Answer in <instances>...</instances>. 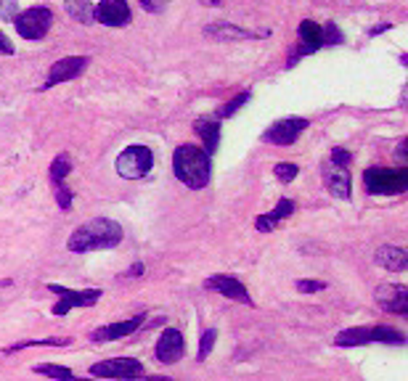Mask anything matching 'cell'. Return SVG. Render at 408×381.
<instances>
[{
	"label": "cell",
	"instance_id": "cell-1",
	"mask_svg": "<svg viewBox=\"0 0 408 381\" xmlns=\"http://www.w3.org/2000/svg\"><path fill=\"white\" fill-rule=\"evenodd\" d=\"M122 241V225L111 218H93L74 228L67 241V249L74 254L98 252V249H114Z\"/></svg>",
	"mask_w": 408,
	"mask_h": 381
},
{
	"label": "cell",
	"instance_id": "cell-2",
	"mask_svg": "<svg viewBox=\"0 0 408 381\" xmlns=\"http://www.w3.org/2000/svg\"><path fill=\"white\" fill-rule=\"evenodd\" d=\"M209 170H212V164H209V157H207V151L202 146L183 143L181 148H175V154H172V172H175V178L183 185L194 188V191L204 188L209 183Z\"/></svg>",
	"mask_w": 408,
	"mask_h": 381
},
{
	"label": "cell",
	"instance_id": "cell-3",
	"mask_svg": "<svg viewBox=\"0 0 408 381\" xmlns=\"http://www.w3.org/2000/svg\"><path fill=\"white\" fill-rule=\"evenodd\" d=\"M363 185L371 196H395L408 188V170H387V167H371L363 172Z\"/></svg>",
	"mask_w": 408,
	"mask_h": 381
},
{
	"label": "cell",
	"instance_id": "cell-4",
	"mask_svg": "<svg viewBox=\"0 0 408 381\" xmlns=\"http://www.w3.org/2000/svg\"><path fill=\"white\" fill-rule=\"evenodd\" d=\"M151 164H154L151 148H146V146H130V148H125V151L117 157V164H114V167H117L120 178H125V181H141V178L148 175Z\"/></svg>",
	"mask_w": 408,
	"mask_h": 381
},
{
	"label": "cell",
	"instance_id": "cell-5",
	"mask_svg": "<svg viewBox=\"0 0 408 381\" xmlns=\"http://www.w3.org/2000/svg\"><path fill=\"white\" fill-rule=\"evenodd\" d=\"M14 24H16L19 37H24V40H40V37H45V32L51 30L54 14L45 5H35V8H27V11L16 14Z\"/></svg>",
	"mask_w": 408,
	"mask_h": 381
},
{
	"label": "cell",
	"instance_id": "cell-6",
	"mask_svg": "<svg viewBox=\"0 0 408 381\" xmlns=\"http://www.w3.org/2000/svg\"><path fill=\"white\" fill-rule=\"evenodd\" d=\"M93 376H101V379H138L144 373V365L141 360H133V358H111L104 363H95L91 368Z\"/></svg>",
	"mask_w": 408,
	"mask_h": 381
},
{
	"label": "cell",
	"instance_id": "cell-7",
	"mask_svg": "<svg viewBox=\"0 0 408 381\" xmlns=\"http://www.w3.org/2000/svg\"><path fill=\"white\" fill-rule=\"evenodd\" d=\"M48 289L61 297V299L56 302V308H54L56 315H67L72 308H91V305L98 302V297H101V289L74 291V289H67V286H58V284H51Z\"/></svg>",
	"mask_w": 408,
	"mask_h": 381
},
{
	"label": "cell",
	"instance_id": "cell-8",
	"mask_svg": "<svg viewBox=\"0 0 408 381\" xmlns=\"http://www.w3.org/2000/svg\"><path fill=\"white\" fill-rule=\"evenodd\" d=\"M305 127H308V119H302V117H286V119L273 122V125L268 127L265 135H262V141L273 146H292L302 135Z\"/></svg>",
	"mask_w": 408,
	"mask_h": 381
},
{
	"label": "cell",
	"instance_id": "cell-9",
	"mask_svg": "<svg viewBox=\"0 0 408 381\" xmlns=\"http://www.w3.org/2000/svg\"><path fill=\"white\" fill-rule=\"evenodd\" d=\"M376 297V305L387 312L395 315H408V289L406 286H398V284H382L374 291Z\"/></svg>",
	"mask_w": 408,
	"mask_h": 381
},
{
	"label": "cell",
	"instance_id": "cell-10",
	"mask_svg": "<svg viewBox=\"0 0 408 381\" xmlns=\"http://www.w3.org/2000/svg\"><path fill=\"white\" fill-rule=\"evenodd\" d=\"M204 289L218 291V294L234 299V302H241V305H252V297H249L247 286L241 284L239 278H234V275H209L204 281Z\"/></svg>",
	"mask_w": 408,
	"mask_h": 381
},
{
	"label": "cell",
	"instance_id": "cell-11",
	"mask_svg": "<svg viewBox=\"0 0 408 381\" xmlns=\"http://www.w3.org/2000/svg\"><path fill=\"white\" fill-rule=\"evenodd\" d=\"M297 35H299V45H297V51L292 54V58H289L286 67H295V61L299 58V56H310V54H315L318 48H324L321 24H315V21H310V19H305V21L297 27Z\"/></svg>",
	"mask_w": 408,
	"mask_h": 381
},
{
	"label": "cell",
	"instance_id": "cell-12",
	"mask_svg": "<svg viewBox=\"0 0 408 381\" xmlns=\"http://www.w3.org/2000/svg\"><path fill=\"white\" fill-rule=\"evenodd\" d=\"M93 19L104 27H125L130 19L128 0H101L93 8Z\"/></svg>",
	"mask_w": 408,
	"mask_h": 381
},
{
	"label": "cell",
	"instance_id": "cell-13",
	"mask_svg": "<svg viewBox=\"0 0 408 381\" xmlns=\"http://www.w3.org/2000/svg\"><path fill=\"white\" fill-rule=\"evenodd\" d=\"M88 64H91V61H88L85 56H69V58L56 61L54 67H51V72H48V80H45L43 88H54L58 82H69V80H74V77H80V74L85 72Z\"/></svg>",
	"mask_w": 408,
	"mask_h": 381
},
{
	"label": "cell",
	"instance_id": "cell-14",
	"mask_svg": "<svg viewBox=\"0 0 408 381\" xmlns=\"http://www.w3.org/2000/svg\"><path fill=\"white\" fill-rule=\"evenodd\" d=\"M183 352H185L183 334L175 331V328H167L165 334L159 336V342H157V360H162V363H178L183 358Z\"/></svg>",
	"mask_w": 408,
	"mask_h": 381
},
{
	"label": "cell",
	"instance_id": "cell-15",
	"mask_svg": "<svg viewBox=\"0 0 408 381\" xmlns=\"http://www.w3.org/2000/svg\"><path fill=\"white\" fill-rule=\"evenodd\" d=\"M144 318L146 315H135V318H128L122 323H109V326H101L95 328L91 334L93 342H114V339H125L130 334H135L138 328L144 326Z\"/></svg>",
	"mask_w": 408,
	"mask_h": 381
},
{
	"label": "cell",
	"instance_id": "cell-16",
	"mask_svg": "<svg viewBox=\"0 0 408 381\" xmlns=\"http://www.w3.org/2000/svg\"><path fill=\"white\" fill-rule=\"evenodd\" d=\"M324 185L337 199H350V172H348V167H339V164L332 162L324 164Z\"/></svg>",
	"mask_w": 408,
	"mask_h": 381
},
{
	"label": "cell",
	"instance_id": "cell-17",
	"mask_svg": "<svg viewBox=\"0 0 408 381\" xmlns=\"http://www.w3.org/2000/svg\"><path fill=\"white\" fill-rule=\"evenodd\" d=\"M194 130L202 135L204 141L202 148L207 151V157H212L218 151V143H220V119H215V117H199L194 122Z\"/></svg>",
	"mask_w": 408,
	"mask_h": 381
},
{
	"label": "cell",
	"instance_id": "cell-18",
	"mask_svg": "<svg viewBox=\"0 0 408 381\" xmlns=\"http://www.w3.org/2000/svg\"><path fill=\"white\" fill-rule=\"evenodd\" d=\"M376 265L389 273H400L408 268V254L400 246H382L376 249Z\"/></svg>",
	"mask_w": 408,
	"mask_h": 381
},
{
	"label": "cell",
	"instance_id": "cell-19",
	"mask_svg": "<svg viewBox=\"0 0 408 381\" xmlns=\"http://www.w3.org/2000/svg\"><path fill=\"white\" fill-rule=\"evenodd\" d=\"M292 212H295V201L281 199L276 207H273V212H271V215H260V218L255 220V228H258L260 233H271L278 222H281V220H286Z\"/></svg>",
	"mask_w": 408,
	"mask_h": 381
},
{
	"label": "cell",
	"instance_id": "cell-20",
	"mask_svg": "<svg viewBox=\"0 0 408 381\" xmlns=\"http://www.w3.org/2000/svg\"><path fill=\"white\" fill-rule=\"evenodd\" d=\"M371 342V331L369 328H345L337 334L334 345L337 347H361Z\"/></svg>",
	"mask_w": 408,
	"mask_h": 381
},
{
	"label": "cell",
	"instance_id": "cell-21",
	"mask_svg": "<svg viewBox=\"0 0 408 381\" xmlns=\"http://www.w3.org/2000/svg\"><path fill=\"white\" fill-rule=\"evenodd\" d=\"M371 331V342H382V345H406V336L400 334V331H395V328L389 326H374L369 328Z\"/></svg>",
	"mask_w": 408,
	"mask_h": 381
},
{
	"label": "cell",
	"instance_id": "cell-22",
	"mask_svg": "<svg viewBox=\"0 0 408 381\" xmlns=\"http://www.w3.org/2000/svg\"><path fill=\"white\" fill-rule=\"evenodd\" d=\"M204 35L218 37V40H239V37H252V32L239 30V27H231V24H218V27H207Z\"/></svg>",
	"mask_w": 408,
	"mask_h": 381
},
{
	"label": "cell",
	"instance_id": "cell-23",
	"mask_svg": "<svg viewBox=\"0 0 408 381\" xmlns=\"http://www.w3.org/2000/svg\"><path fill=\"white\" fill-rule=\"evenodd\" d=\"M69 172H72V159L67 154H58L54 159V164H51V170H48V178H51L54 185H58V183H64V178Z\"/></svg>",
	"mask_w": 408,
	"mask_h": 381
},
{
	"label": "cell",
	"instance_id": "cell-24",
	"mask_svg": "<svg viewBox=\"0 0 408 381\" xmlns=\"http://www.w3.org/2000/svg\"><path fill=\"white\" fill-rule=\"evenodd\" d=\"M37 373H43V376H51L56 381H85V379H77L69 368H64V365H35Z\"/></svg>",
	"mask_w": 408,
	"mask_h": 381
},
{
	"label": "cell",
	"instance_id": "cell-25",
	"mask_svg": "<svg viewBox=\"0 0 408 381\" xmlns=\"http://www.w3.org/2000/svg\"><path fill=\"white\" fill-rule=\"evenodd\" d=\"M67 11H69V16H74L82 24H91L93 21V8L91 3H85V0H67Z\"/></svg>",
	"mask_w": 408,
	"mask_h": 381
},
{
	"label": "cell",
	"instance_id": "cell-26",
	"mask_svg": "<svg viewBox=\"0 0 408 381\" xmlns=\"http://www.w3.org/2000/svg\"><path fill=\"white\" fill-rule=\"evenodd\" d=\"M249 98H252V93L249 91H244L239 95V98H234V101H228V104H225V106H223L220 111H218V117H215V119H225V117H231V114H236V111L241 109V106H244V104H247V101H249Z\"/></svg>",
	"mask_w": 408,
	"mask_h": 381
},
{
	"label": "cell",
	"instance_id": "cell-27",
	"mask_svg": "<svg viewBox=\"0 0 408 381\" xmlns=\"http://www.w3.org/2000/svg\"><path fill=\"white\" fill-rule=\"evenodd\" d=\"M215 339H218V331L215 328H207L202 334V342H199V360H207V355L212 352V347H215Z\"/></svg>",
	"mask_w": 408,
	"mask_h": 381
},
{
	"label": "cell",
	"instance_id": "cell-28",
	"mask_svg": "<svg viewBox=\"0 0 408 381\" xmlns=\"http://www.w3.org/2000/svg\"><path fill=\"white\" fill-rule=\"evenodd\" d=\"M321 35H324V45H339L342 43V32H339V27L334 21H326L321 27Z\"/></svg>",
	"mask_w": 408,
	"mask_h": 381
},
{
	"label": "cell",
	"instance_id": "cell-29",
	"mask_svg": "<svg viewBox=\"0 0 408 381\" xmlns=\"http://www.w3.org/2000/svg\"><path fill=\"white\" fill-rule=\"evenodd\" d=\"M276 178L281 183H292L297 178V164H292V162L276 164Z\"/></svg>",
	"mask_w": 408,
	"mask_h": 381
},
{
	"label": "cell",
	"instance_id": "cell-30",
	"mask_svg": "<svg viewBox=\"0 0 408 381\" xmlns=\"http://www.w3.org/2000/svg\"><path fill=\"white\" fill-rule=\"evenodd\" d=\"M48 345H54V347H67L69 345V339H35V342H19L16 347H11V349H24V347H48Z\"/></svg>",
	"mask_w": 408,
	"mask_h": 381
},
{
	"label": "cell",
	"instance_id": "cell-31",
	"mask_svg": "<svg viewBox=\"0 0 408 381\" xmlns=\"http://www.w3.org/2000/svg\"><path fill=\"white\" fill-rule=\"evenodd\" d=\"M56 201H58L61 209H69V207H72V191H69L64 183L56 185Z\"/></svg>",
	"mask_w": 408,
	"mask_h": 381
},
{
	"label": "cell",
	"instance_id": "cell-32",
	"mask_svg": "<svg viewBox=\"0 0 408 381\" xmlns=\"http://www.w3.org/2000/svg\"><path fill=\"white\" fill-rule=\"evenodd\" d=\"M324 289H326L324 281H297V291H302V294H315V291Z\"/></svg>",
	"mask_w": 408,
	"mask_h": 381
},
{
	"label": "cell",
	"instance_id": "cell-33",
	"mask_svg": "<svg viewBox=\"0 0 408 381\" xmlns=\"http://www.w3.org/2000/svg\"><path fill=\"white\" fill-rule=\"evenodd\" d=\"M329 162L339 164V167H348V164H350V154H348L345 148H334L332 157H329Z\"/></svg>",
	"mask_w": 408,
	"mask_h": 381
},
{
	"label": "cell",
	"instance_id": "cell-34",
	"mask_svg": "<svg viewBox=\"0 0 408 381\" xmlns=\"http://www.w3.org/2000/svg\"><path fill=\"white\" fill-rule=\"evenodd\" d=\"M165 3L167 0H141L144 11H148V14H159V11H165Z\"/></svg>",
	"mask_w": 408,
	"mask_h": 381
},
{
	"label": "cell",
	"instance_id": "cell-35",
	"mask_svg": "<svg viewBox=\"0 0 408 381\" xmlns=\"http://www.w3.org/2000/svg\"><path fill=\"white\" fill-rule=\"evenodd\" d=\"M14 51H16V48H14V43H11L8 37H5V35H3V32H0V54L14 56Z\"/></svg>",
	"mask_w": 408,
	"mask_h": 381
},
{
	"label": "cell",
	"instance_id": "cell-36",
	"mask_svg": "<svg viewBox=\"0 0 408 381\" xmlns=\"http://www.w3.org/2000/svg\"><path fill=\"white\" fill-rule=\"evenodd\" d=\"M141 273H144V265H141V262H135V265H133V268H130L125 275H141Z\"/></svg>",
	"mask_w": 408,
	"mask_h": 381
},
{
	"label": "cell",
	"instance_id": "cell-37",
	"mask_svg": "<svg viewBox=\"0 0 408 381\" xmlns=\"http://www.w3.org/2000/svg\"><path fill=\"white\" fill-rule=\"evenodd\" d=\"M133 381H172L170 376H148V379H133Z\"/></svg>",
	"mask_w": 408,
	"mask_h": 381
}]
</instances>
